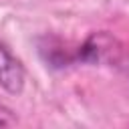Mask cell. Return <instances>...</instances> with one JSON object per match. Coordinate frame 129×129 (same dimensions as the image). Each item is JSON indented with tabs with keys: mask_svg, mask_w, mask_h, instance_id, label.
Segmentation results:
<instances>
[{
	"mask_svg": "<svg viewBox=\"0 0 129 129\" xmlns=\"http://www.w3.org/2000/svg\"><path fill=\"white\" fill-rule=\"evenodd\" d=\"M123 54V46L117 36H113L107 30L93 32L85 38V42L77 48V62L85 64H111L119 60Z\"/></svg>",
	"mask_w": 129,
	"mask_h": 129,
	"instance_id": "obj_1",
	"label": "cell"
},
{
	"mask_svg": "<svg viewBox=\"0 0 129 129\" xmlns=\"http://www.w3.org/2000/svg\"><path fill=\"white\" fill-rule=\"evenodd\" d=\"M26 71L20 58L12 54V50L0 42V87L10 95H20L24 89Z\"/></svg>",
	"mask_w": 129,
	"mask_h": 129,
	"instance_id": "obj_2",
	"label": "cell"
},
{
	"mask_svg": "<svg viewBox=\"0 0 129 129\" xmlns=\"http://www.w3.org/2000/svg\"><path fill=\"white\" fill-rule=\"evenodd\" d=\"M38 52L50 69H64L77 62V50H69L67 44L54 36H44L38 44Z\"/></svg>",
	"mask_w": 129,
	"mask_h": 129,
	"instance_id": "obj_3",
	"label": "cell"
},
{
	"mask_svg": "<svg viewBox=\"0 0 129 129\" xmlns=\"http://www.w3.org/2000/svg\"><path fill=\"white\" fill-rule=\"evenodd\" d=\"M14 123H16L14 113L8 107H2L0 105V127H8V125H14Z\"/></svg>",
	"mask_w": 129,
	"mask_h": 129,
	"instance_id": "obj_4",
	"label": "cell"
},
{
	"mask_svg": "<svg viewBox=\"0 0 129 129\" xmlns=\"http://www.w3.org/2000/svg\"><path fill=\"white\" fill-rule=\"evenodd\" d=\"M115 69L129 81V54H127V52H123V54L119 56V60L115 62Z\"/></svg>",
	"mask_w": 129,
	"mask_h": 129,
	"instance_id": "obj_5",
	"label": "cell"
}]
</instances>
